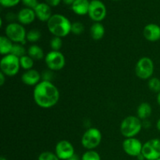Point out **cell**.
I'll list each match as a JSON object with an SVG mask.
<instances>
[{"mask_svg": "<svg viewBox=\"0 0 160 160\" xmlns=\"http://www.w3.org/2000/svg\"><path fill=\"white\" fill-rule=\"evenodd\" d=\"M21 0H0V4L5 8H11L19 4Z\"/></svg>", "mask_w": 160, "mask_h": 160, "instance_id": "30", "label": "cell"}, {"mask_svg": "<svg viewBox=\"0 0 160 160\" xmlns=\"http://www.w3.org/2000/svg\"><path fill=\"white\" fill-rule=\"evenodd\" d=\"M62 2L64 3L65 5H67V6H72L73 2H75V0H62Z\"/></svg>", "mask_w": 160, "mask_h": 160, "instance_id": "36", "label": "cell"}, {"mask_svg": "<svg viewBox=\"0 0 160 160\" xmlns=\"http://www.w3.org/2000/svg\"><path fill=\"white\" fill-rule=\"evenodd\" d=\"M157 102L159 104V106H160V92L157 94Z\"/></svg>", "mask_w": 160, "mask_h": 160, "instance_id": "39", "label": "cell"}, {"mask_svg": "<svg viewBox=\"0 0 160 160\" xmlns=\"http://www.w3.org/2000/svg\"><path fill=\"white\" fill-rule=\"evenodd\" d=\"M81 160H101V157L95 150H87L81 156Z\"/></svg>", "mask_w": 160, "mask_h": 160, "instance_id": "26", "label": "cell"}, {"mask_svg": "<svg viewBox=\"0 0 160 160\" xmlns=\"http://www.w3.org/2000/svg\"><path fill=\"white\" fill-rule=\"evenodd\" d=\"M42 80V75L38 70L34 69L26 70L21 76V81L24 84L28 86H34L35 87Z\"/></svg>", "mask_w": 160, "mask_h": 160, "instance_id": "13", "label": "cell"}, {"mask_svg": "<svg viewBox=\"0 0 160 160\" xmlns=\"http://www.w3.org/2000/svg\"><path fill=\"white\" fill-rule=\"evenodd\" d=\"M88 14L94 22H101L106 18L107 9L101 0H92Z\"/></svg>", "mask_w": 160, "mask_h": 160, "instance_id": "10", "label": "cell"}, {"mask_svg": "<svg viewBox=\"0 0 160 160\" xmlns=\"http://www.w3.org/2000/svg\"><path fill=\"white\" fill-rule=\"evenodd\" d=\"M13 44V42L6 35H2L0 37V53L2 56L11 54Z\"/></svg>", "mask_w": 160, "mask_h": 160, "instance_id": "20", "label": "cell"}, {"mask_svg": "<svg viewBox=\"0 0 160 160\" xmlns=\"http://www.w3.org/2000/svg\"><path fill=\"white\" fill-rule=\"evenodd\" d=\"M142 155L146 160H157L160 158V140L152 138L143 144Z\"/></svg>", "mask_w": 160, "mask_h": 160, "instance_id": "9", "label": "cell"}, {"mask_svg": "<svg viewBox=\"0 0 160 160\" xmlns=\"http://www.w3.org/2000/svg\"><path fill=\"white\" fill-rule=\"evenodd\" d=\"M6 75L3 73L0 72V85L2 86L4 84L5 81H6Z\"/></svg>", "mask_w": 160, "mask_h": 160, "instance_id": "35", "label": "cell"}, {"mask_svg": "<svg viewBox=\"0 0 160 160\" xmlns=\"http://www.w3.org/2000/svg\"><path fill=\"white\" fill-rule=\"evenodd\" d=\"M148 87L150 90L155 93L160 92V79L158 78H152L148 81Z\"/></svg>", "mask_w": 160, "mask_h": 160, "instance_id": "25", "label": "cell"}, {"mask_svg": "<svg viewBox=\"0 0 160 160\" xmlns=\"http://www.w3.org/2000/svg\"><path fill=\"white\" fill-rule=\"evenodd\" d=\"M45 1L48 6H50L51 7H55V6H59L62 0H45Z\"/></svg>", "mask_w": 160, "mask_h": 160, "instance_id": "33", "label": "cell"}, {"mask_svg": "<svg viewBox=\"0 0 160 160\" xmlns=\"http://www.w3.org/2000/svg\"><path fill=\"white\" fill-rule=\"evenodd\" d=\"M50 47L52 51H59L62 47V38L53 37L50 41Z\"/></svg>", "mask_w": 160, "mask_h": 160, "instance_id": "27", "label": "cell"}, {"mask_svg": "<svg viewBox=\"0 0 160 160\" xmlns=\"http://www.w3.org/2000/svg\"><path fill=\"white\" fill-rule=\"evenodd\" d=\"M135 74L142 80H149L154 73V62L149 57H142L135 65Z\"/></svg>", "mask_w": 160, "mask_h": 160, "instance_id": "7", "label": "cell"}, {"mask_svg": "<svg viewBox=\"0 0 160 160\" xmlns=\"http://www.w3.org/2000/svg\"><path fill=\"white\" fill-rule=\"evenodd\" d=\"M90 35L92 39L98 41L105 35V28L101 22H95L90 28Z\"/></svg>", "mask_w": 160, "mask_h": 160, "instance_id": "18", "label": "cell"}, {"mask_svg": "<svg viewBox=\"0 0 160 160\" xmlns=\"http://www.w3.org/2000/svg\"><path fill=\"white\" fill-rule=\"evenodd\" d=\"M156 128H157L158 131L160 132V118L158 120L157 123H156Z\"/></svg>", "mask_w": 160, "mask_h": 160, "instance_id": "38", "label": "cell"}, {"mask_svg": "<svg viewBox=\"0 0 160 160\" xmlns=\"http://www.w3.org/2000/svg\"><path fill=\"white\" fill-rule=\"evenodd\" d=\"M102 133L98 128H88L81 137V145L87 150H94L101 144Z\"/></svg>", "mask_w": 160, "mask_h": 160, "instance_id": "6", "label": "cell"}, {"mask_svg": "<svg viewBox=\"0 0 160 160\" xmlns=\"http://www.w3.org/2000/svg\"><path fill=\"white\" fill-rule=\"evenodd\" d=\"M28 52V51L25 48L24 45H22L20 43H14L13 47L12 48V52H11V54L14 55L17 57L20 58L22 56H25L26 53Z\"/></svg>", "mask_w": 160, "mask_h": 160, "instance_id": "24", "label": "cell"}, {"mask_svg": "<svg viewBox=\"0 0 160 160\" xmlns=\"http://www.w3.org/2000/svg\"><path fill=\"white\" fill-rule=\"evenodd\" d=\"M33 97L36 104L42 109H50L58 103L59 92L51 81H42L34 87Z\"/></svg>", "mask_w": 160, "mask_h": 160, "instance_id": "1", "label": "cell"}, {"mask_svg": "<svg viewBox=\"0 0 160 160\" xmlns=\"http://www.w3.org/2000/svg\"><path fill=\"white\" fill-rule=\"evenodd\" d=\"M84 31V26L81 22H73L71 25V33L76 35L81 34Z\"/></svg>", "mask_w": 160, "mask_h": 160, "instance_id": "28", "label": "cell"}, {"mask_svg": "<svg viewBox=\"0 0 160 160\" xmlns=\"http://www.w3.org/2000/svg\"><path fill=\"white\" fill-rule=\"evenodd\" d=\"M143 35L148 42H157L160 39V26L156 23H148L144 28Z\"/></svg>", "mask_w": 160, "mask_h": 160, "instance_id": "14", "label": "cell"}, {"mask_svg": "<svg viewBox=\"0 0 160 160\" xmlns=\"http://www.w3.org/2000/svg\"><path fill=\"white\" fill-rule=\"evenodd\" d=\"M113 1H118V0H113Z\"/></svg>", "mask_w": 160, "mask_h": 160, "instance_id": "41", "label": "cell"}, {"mask_svg": "<svg viewBox=\"0 0 160 160\" xmlns=\"http://www.w3.org/2000/svg\"><path fill=\"white\" fill-rule=\"evenodd\" d=\"M43 75H42V81H51L52 79V70H47V71H45L43 73ZM52 82V81H51Z\"/></svg>", "mask_w": 160, "mask_h": 160, "instance_id": "32", "label": "cell"}, {"mask_svg": "<svg viewBox=\"0 0 160 160\" xmlns=\"http://www.w3.org/2000/svg\"><path fill=\"white\" fill-rule=\"evenodd\" d=\"M6 18L9 21H10V23H13V20L17 19V15H16L13 12H9L7 13V15L6 16Z\"/></svg>", "mask_w": 160, "mask_h": 160, "instance_id": "34", "label": "cell"}, {"mask_svg": "<svg viewBox=\"0 0 160 160\" xmlns=\"http://www.w3.org/2000/svg\"><path fill=\"white\" fill-rule=\"evenodd\" d=\"M28 55L34 60H41L45 56L43 49L38 45H31L28 49Z\"/></svg>", "mask_w": 160, "mask_h": 160, "instance_id": "21", "label": "cell"}, {"mask_svg": "<svg viewBox=\"0 0 160 160\" xmlns=\"http://www.w3.org/2000/svg\"><path fill=\"white\" fill-rule=\"evenodd\" d=\"M23 5H24L25 7L30 8V9H34L38 4V0H21Z\"/></svg>", "mask_w": 160, "mask_h": 160, "instance_id": "31", "label": "cell"}, {"mask_svg": "<svg viewBox=\"0 0 160 160\" xmlns=\"http://www.w3.org/2000/svg\"><path fill=\"white\" fill-rule=\"evenodd\" d=\"M17 15V20L22 25L31 24L35 20L36 15L34 10L30 8H23L18 12Z\"/></svg>", "mask_w": 160, "mask_h": 160, "instance_id": "16", "label": "cell"}, {"mask_svg": "<svg viewBox=\"0 0 160 160\" xmlns=\"http://www.w3.org/2000/svg\"><path fill=\"white\" fill-rule=\"evenodd\" d=\"M152 112V109L149 103L142 102L138 106L137 109V117L142 120H147Z\"/></svg>", "mask_w": 160, "mask_h": 160, "instance_id": "19", "label": "cell"}, {"mask_svg": "<svg viewBox=\"0 0 160 160\" xmlns=\"http://www.w3.org/2000/svg\"><path fill=\"white\" fill-rule=\"evenodd\" d=\"M34 10L35 12L36 17L42 22L47 23L52 16L51 6H48L46 2H39L38 6L34 8Z\"/></svg>", "mask_w": 160, "mask_h": 160, "instance_id": "15", "label": "cell"}, {"mask_svg": "<svg viewBox=\"0 0 160 160\" xmlns=\"http://www.w3.org/2000/svg\"><path fill=\"white\" fill-rule=\"evenodd\" d=\"M142 128V120L135 116H128L120 123V133L125 138H134Z\"/></svg>", "mask_w": 160, "mask_h": 160, "instance_id": "3", "label": "cell"}, {"mask_svg": "<svg viewBox=\"0 0 160 160\" xmlns=\"http://www.w3.org/2000/svg\"><path fill=\"white\" fill-rule=\"evenodd\" d=\"M157 160H160V158H159V159H157Z\"/></svg>", "mask_w": 160, "mask_h": 160, "instance_id": "42", "label": "cell"}, {"mask_svg": "<svg viewBox=\"0 0 160 160\" xmlns=\"http://www.w3.org/2000/svg\"><path fill=\"white\" fill-rule=\"evenodd\" d=\"M34 59L31 57H30L28 55H25V56L20 58V67L23 69L25 71L31 70V69H33V67H34Z\"/></svg>", "mask_w": 160, "mask_h": 160, "instance_id": "22", "label": "cell"}, {"mask_svg": "<svg viewBox=\"0 0 160 160\" xmlns=\"http://www.w3.org/2000/svg\"><path fill=\"white\" fill-rule=\"evenodd\" d=\"M122 147L126 154L133 157H138L142 154L143 144L139 139L134 138H125L122 144Z\"/></svg>", "mask_w": 160, "mask_h": 160, "instance_id": "11", "label": "cell"}, {"mask_svg": "<svg viewBox=\"0 0 160 160\" xmlns=\"http://www.w3.org/2000/svg\"><path fill=\"white\" fill-rule=\"evenodd\" d=\"M20 58L12 54L3 56L0 62V69L2 73L6 77H13L18 73L20 70Z\"/></svg>", "mask_w": 160, "mask_h": 160, "instance_id": "5", "label": "cell"}, {"mask_svg": "<svg viewBox=\"0 0 160 160\" xmlns=\"http://www.w3.org/2000/svg\"><path fill=\"white\" fill-rule=\"evenodd\" d=\"M38 160H60L56 156V153L51 152H43L38 156Z\"/></svg>", "mask_w": 160, "mask_h": 160, "instance_id": "29", "label": "cell"}, {"mask_svg": "<svg viewBox=\"0 0 160 160\" xmlns=\"http://www.w3.org/2000/svg\"><path fill=\"white\" fill-rule=\"evenodd\" d=\"M90 1L88 0H75L72 4L71 9L75 14L79 16H84L88 13Z\"/></svg>", "mask_w": 160, "mask_h": 160, "instance_id": "17", "label": "cell"}, {"mask_svg": "<svg viewBox=\"0 0 160 160\" xmlns=\"http://www.w3.org/2000/svg\"><path fill=\"white\" fill-rule=\"evenodd\" d=\"M45 62L48 70L52 71H59L65 67L66 59L60 51L52 50L45 56Z\"/></svg>", "mask_w": 160, "mask_h": 160, "instance_id": "8", "label": "cell"}, {"mask_svg": "<svg viewBox=\"0 0 160 160\" xmlns=\"http://www.w3.org/2000/svg\"><path fill=\"white\" fill-rule=\"evenodd\" d=\"M72 23L62 14H53L47 22L48 31L55 37L64 38L71 33Z\"/></svg>", "mask_w": 160, "mask_h": 160, "instance_id": "2", "label": "cell"}, {"mask_svg": "<svg viewBox=\"0 0 160 160\" xmlns=\"http://www.w3.org/2000/svg\"><path fill=\"white\" fill-rule=\"evenodd\" d=\"M41 37H42V34H41L39 30L32 29L27 32L26 40L31 43H35L40 40Z\"/></svg>", "mask_w": 160, "mask_h": 160, "instance_id": "23", "label": "cell"}, {"mask_svg": "<svg viewBox=\"0 0 160 160\" xmlns=\"http://www.w3.org/2000/svg\"><path fill=\"white\" fill-rule=\"evenodd\" d=\"M67 160H80V159H79V157L77 156V155H74V156H72L71 158H70V159H67Z\"/></svg>", "mask_w": 160, "mask_h": 160, "instance_id": "37", "label": "cell"}, {"mask_svg": "<svg viewBox=\"0 0 160 160\" xmlns=\"http://www.w3.org/2000/svg\"><path fill=\"white\" fill-rule=\"evenodd\" d=\"M5 34L13 43H20L24 45L27 42L26 29L20 23H9L5 28Z\"/></svg>", "mask_w": 160, "mask_h": 160, "instance_id": "4", "label": "cell"}, {"mask_svg": "<svg viewBox=\"0 0 160 160\" xmlns=\"http://www.w3.org/2000/svg\"><path fill=\"white\" fill-rule=\"evenodd\" d=\"M0 160H7V159H6V158H5L4 156H2V157L0 158Z\"/></svg>", "mask_w": 160, "mask_h": 160, "instance_id": "40", "label": "cell"}, {"mask_svg": "<svg viewBox=\"0 0 160 160\" xmlns=\"http://www.w3.org/2000/svg\"><path fill=\"white\" fill-rule=\"evenodd\" d=\"M55 153L61 160H67L75 155L73 145L67 140H61L56 144Z\"/></svg>", "mask_w": 160, "mask_h": 160, "instance_id": "12", "label": "cell"}]
</instances>
